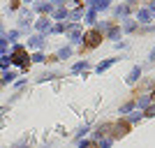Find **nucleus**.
<instances>
[{"label":"nucleus","mask_w":155,"mask_h":148,"mask_svg":"<svg viewBox=\"0 0 155 148\" xmlns=\"http://www.w3.org/2000/svg\"><path fill=\"white\" fill-rule=\"evenodd\" d=\"M130 2H134V0H130Z\"/></svg>","instance_id":"obj_30"},{"label":"nucleus","mask_w":155,"mask_h":148,"mask_svg":"<svg viewBox=\"0 0 155 148\" xmlns=\"http://www.w3.org/2000/svg\"><path fill=\"white\" fill-rule=\"evenodd\" d=\"M37 12H51V2H39Z\"/></svg>","instance_id":"obj_12"},{"label":"nucleus","mask_w":155,"mask_h":148,"mask_svg":"<svg viewBox=\"0 0 155 148\" xmlns=\"http://www.w3.org/2000/svg\"><path fill=\"white\" fill-rule=\"evenodd\" d=\"M65 30V23H58V26H53V32H63Z\"/></svg>","instance_id":"obj_21"},{"label":"nucleus","mask_w":155,"mask_h":148,"mask_svg":"<svg viewBox=\"0 0 155 148\" xmlns=\"http://www.w3.org/2000/svg\"><path fill=\"white\" fill-rule=\"evenodd\" d=\"M139 77H141V70H139V67H134V70L130 72V77H127V84H134Z\"/></svg>","instance_id":"obj_6"},{"label":"nucleus","mask_w":155,"mask_h":148,"mask_svg":"<svg viewBox=\"0 0 155 148\" xmlns=\"http://www.w3.org/2000/svg\"><path fill=\"white\" fill-rule=\"evenodd\" d=\"M116 63V58H109V60H104V63H100L97 65V72H104V70H109L111 65Z\"/></svg>","instance_id":"obj_7"},{"label":"nucleus","mask_w":155,"mask_h":148,"mask_svg":"<svg viewBox=\"0 0 155 148\" xmlns=\"http://www.w3.org/2000/svg\"><path fill=\"white\" fill-rule=\"evenodd\" d=\"M70 49H60V51H58V58H70Z\"/></svg>","instance_id":"obj_15"},{"label":"nucleus","mask_w":155,"mask_h":148,"mask_svg":"<svg viewBox=\"0 0 155 148\" xmlns=\"http://www.w3.org/2000/svg\"><path fill=\"white\" fill-rule=\"evenodd\" d=\"M132 109H134V102H127V104H123L120 113H127V111H132Z\"/></svg>","instance_id":"obj_14"},{"label":"nucleus","mask_w":155,"mask_h":148,"mask_svg":"<svg viewBox=\"0 0 155 148\" xmlns=\"http://www.w3.org/2000/svg\"><path fill=\"white\" fill-rule=\"evenodd\" d=\"M9 9H16V0H9Z\"/></svg>","instance_id":"obj_26"},{"label":"nucleus","mask_w":155,"mask_h":148,"mask_svg":"<svg viewBox=\"0 0 155 148\" xmlns=\"http://www.w3.org/2000/svg\"><path fill=\"white\" fill-rule=\"evenodd\" d=\"M12 63H16V65H23V67H28V63H26V49H23V46H16V49H14Z\"/></svg>","instance_id":"obj_2"},{"label":"nucleus","mask_w":155,"mask_h":148,"mask_svg":"<svg viewBox=\"0 0 155 148\" xmlns=\"http://www.w3.org/2000/svg\"><path fill=\"white\" fill-rule=\"evenodd\" d=\"M44 44V39L39 37V35H35V37H30V46H35V49H39V46Z\"/></svg>","instance_id":"obj_10"},{"label":"nucleus","mask_w":155,"mask_h":148,"mask_svg":"<svg viewBox=\"0 0 155 148\" xmlns=\"http://www.w3.org/2000/svg\"><path fill=\"white\" fill-rule=\"evenodd\" d=\"M9 60H12V58H7V56H5V58L0 60V67H7V65H9Z\"/></svg>","instance_id":"obj_23"},{"label":"nucleus","mask_w":155,"mask_h":148,"mask_svg":"<svg viewBox=\"0 0 155 148\" xmlns=\"http://www.w3.org/2000/svg\"><path fill=\"white\" fill-rule=\"evenodd\" d=\"M70 37H72V42H81V26H72Z\"/></svg>","instance_id":"obj_4"},{"label":"nucleus","mask_w":155,"mask_h":148,"mask_svg":"<svg viewBox=\"0 0 155 148\" xmlns=\"http://www.w3.org/2000/svg\"><path fill=\"white\" fill-rule=\"evenodd\" d=\"M118 35H120L118 28H109V37H118Z\"/></svg>","instance_id":"obj_20"},{"label":"nucleus","mask_w":155,"mask_h":148,"mask_svg":"<svg viewBox=\"0 0 155 148\" xmlns=\"http://www.w3.org/2000/svg\"><path fill=\"white\" fill-rule=\"evenodd\" d=\"M137 19L141 21V23H148V21L153 19V12H150V9H139V14H137Z\"/></svg>","instance_id":"obj_3"},{"label":"nucleus","mask_w":155,"mask_h":148,"mask_svg":"<svg viewBox=\"0 0 155 148\" xmlns=\"http://www.w3.org/2000/svg\"><path fill=\"white\" fill-rule=\"evenodd\" d=\"M150 104V97L146 95V97H141V100H139V107H148Z\"/></svg>","instance_id":"obj_17"},{"label":"nucleus","mask_w":155,"mask_h":148,"mask_svg":"<svg viewBox=\"0 0 155 148\" xmlns=\"http://www.w3.org/2000/svg\"><path fill=\"white\" fill-rule=\"evenodd\" d=\"M14 77H16V74H14V72H5V77H2V81H12Z\"/></svg>","instance_id":"obj_19"},{"label":"nucleus","mask_w":155,"mask_h":148,"mask_svg":"<svg viewBox=\"0 0 155 148\" xmlns=\"http://www.w3.org/2000/svg\"><path fill=\"white\" fill-rule=\"evenodd\" d=\"M109 2H111V0H91L93 9H107V7H109Z\"/></svg>","instance_id":"obj_5"},{"label":"nucleus","mask_w":155,"mask_h":148,"mask_svg":"<svg viewBox=\"0 0 155 148\" xmlns=\"http://www.w3.org/2000/svg\"><path fill=\"white\" fill-rule=\"evenodd\" d=\"M84 70H88V63H86V60L84 63H77L74 67H72V72H84Z\"/></svg>","instance_id":"obj_11"},{"label":"nucleus","mask_w":155,"mask_h":148,"mask_svg":"<svg viewBox=\"0 0 155 148\" xmlns=\"http://www.w3.org/2000/svg\"><path fill=\"white\" fill-rule=\"evenodd\" d=\"M125 30H134V21H127V23H125Z\"/></svg>","instance_id":"obj_24"},{"label":"nucleus","mask_w":155,"mask_h":148,"mask_svg":"<svg viewBox=\"0 0 155 148\" xmlns=\"http://www.w3.org/2000/svg\"><path fill=\"white\" fill-rule=\"evenodd\" d=\"M26 2H30V0H26Z\"/></svg>","instance_id":"obj_32"},{"label":"nucleus","mask_w":155,"mask_h":148,"mask_svg":"<svg viewBox=\"0 0 155 148\" xmlns=\"http://www.w3.org/2000/svg\"><path fill=\"white\" fill-rule=\"evenodd\" d=\"M32 60H35V63H42V60H44V56H42V53H35V56H32Z\"/></svg>","instance_id":"obj_22"},{"label":"nucleus","mask_w":155,"mask_h":148,"mask_svg":"<svg viewBox=\"0 0 155 148\" xmlns=\"http://www.w3.org/2000/svg\"><path fill=\"white\" fill-rule=\"evenodd\" d=\"M127 134V123H118L116 125V136H125Z\"/></svg>","instance_id":"obj_8"},{"label":"nucleus","mask_w":155,"mask_h":148,"mask_svg":"<svg viewBox=\"0 0 155 148\" xmlns=\"http://www.w3.org/2000/svg\"><path fill=\"white\" fill-rule=\"evenodd\" d=\"M150 60H155V49H153V53H150Z\"/></svg>","instance_id":"obj_28"},{"label":"nucleus","mask_w":155,"mask_h":148,"mask_svg":"<svg viewBox=\"0 0 155 148\" xmlns=\"http://www.w3.org/2000/svg\"><path fill=\"white\" fill-rule=\"evenodd\" d=\"M53 16H56V19H65V16H67V9H63V7H58V9L53 12Z\"/></svg>","instance_id":"obj_13"},{"label":"nucleus","mask_w":155,"mask_h":148,"mask_svg":"<svg viewBox=\"0 0 155 148\" xmlns=\"http://www.w3.org/2000/svg\"><path fill=\"white\" fill-rule=\"evenodd\" d=\"M49 28H51V23H49V19H46V16L37 21V30H42V32H44V30H49Z\"/></svg>","instance_id":"obj_9"},{"label":"nucleus","mask_w":155,"mask_h":148,"mask_svg":"<svg viewBox=\"0 0 155 148\" xmlns=\"http://www.w3.org/2000/svg\"><path fill=\"white\" fill-rule=\"evenodd\" d=\"M116 14H118V16H125V14H127V5L118 7V9H116Z\"/></svg>","instance_id":"obj_18"},{"label":"nucleus","mask_w":155,"mask_h":148,"mask_svg":"<svg viewBox=\"0 0 155 148\" xmlns=\"http://www.w3.org/2000/svg\"><path fill=\"white\" fill-rule=\"evenodd\" d=\"M81 148H97V143H91V141H88V143H81Z\"/></svg>","instance_id":"obj_25"},{"label":"nucleus","mask_w":155,"mask_h":148,"mask_svg":"<svg viewBox=\"0 0 155 148\" xmlns=\"http://www.w3.org/2000/svg\"><path fill=\"white\" fill-rule=\"evenodd\" d=\"M150 12H155V0H153V2H150Z\"/></svg>","instance_id":"obj_27"},{"label":"nucleus","mask_w":155,"mask_h":148,"mask_svg":"<svg viewBox=\"0 0 155 148\" xmlns=\"http://www.w3.org/2000/svg\"><path fill=\"white\" fill-rule=\"evenodd\" d=\"M53 2H58V5H60V2H63V0H53Z\"/></svg>","instance_id":"obj_29"},{"label":"nucleus","mask_w":155,"mask_h":148,"mask_svg":"<svg viewBox=\"0 0 155 148\" xmlns=\"http://www.w3.org/2000/svg\"><path fill=\"white\" fill-rule=\"evenodd\" d=\"M86 21H88V23H93V21H95V9H91V12L86 14Z\"/></svg>","instance_id":"obj_16"},{"label":"nucleus","mask_w":155,"mask_h":148,"mask_svg":"<svg viewBox=\"0 0 155 148\" xmlns=\"http://www.w3.org/2000/svg\"><path fill=\"white\" fill-rule=\"evenodd\" d=\"M84 39H86V46H88V49H93V46H97L100 42H102V35H100V30H91Z\"/></svg>","instance_id":"obj_1"},{"label":"nucleus","mask_w":155,"mask_h":148,"mask_svg":"<svg viewBox=\"0 0 155 148\" xmlns=\"http://www.w3.org/2000/svg\"><path fill=\"white\" fill-rule=\"evenodd\" d=\"M0 28H2V23H0Z\"/></svg>","instance_id":"obj_31"}]
</instances>
